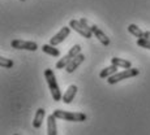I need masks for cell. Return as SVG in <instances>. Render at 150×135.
<instances>
[{
  "label": "cell",
  "instance_id": "30bf717a",
  "mask_svg": "<svg viewBox=\"0 0 150 135\" xmlns=\"http://www.w3.org/2000/svg\"><path fill=\"white\" fill-rule=\"evenodd\" d=\"M77 90H79V88H77L76 85H71V86L68 87V90L64 92V95H63L62 101H64L65 104H71L72 100L74 99V96H76Z\"/></svg>",
  "mask_w": 150,
  "mask_h": 135
},
{
  "label": "cell",
  "instance_id": "6da1fadb",
  "mask_svg": "<svg viewBox=\"0 0 150 135\" xmlns=\"http://www.w3.org/2000/svg\"><path fill=\"white\" fill-rule=\"evenodd\" d=\"M45 77H46V81H47L48 88H50V91H51V95H52V99L55 100V101H60V100L63 99V95H62V92H60L59 85H57L56 77H55L52 69H46Z\"/></svg>",
  "mask_w": 150,
  "mask_h": 135
},
{
  "label": "cell",
  "instance_id": "ac0fdd59",
  "mask_svg": "<svg viewBox=\"0 0 150 135\" xmlns=\"http://www.w3.org/2000/svg\"><path fill=\"white\" fill-rule=\"evenodd\" d=\"M137 44L140 45V47L142 48H148V50H150V41L146 38H138L137 39Z\"/></svg>",
  "mask_w": 150,
  "mask_h": 135
},
{
  "label": "cell",
  "instance_id": "277c9868",
  "mask_svg": "<svg viewBox=\"0 0 150 135\" xmlns=\"http://www.w3.org/2000/svg\"><path fill=\"white\" fill-rule=\"evenodd\" d=\"M79 53H81V45L74 44L73 47H72L71 50L68 51V53L65 55L64 57H62V59H60L59 61L56 62V69H64V68H67L69 62H71L72 60H73Z\"/></svg>",
  "mask_w": 150,
  "mask_h": 135
},
{
  "label": "cell",
  "instance_id": "44dd1931",
  "mask_svg": "<svg viewBox=\"0 0 150 135\" xmlns=\"http://www.w3.org/2000/svg\"><path fill=\"white\" fill-rule=\"evenodd\" d=\"M21 1H25V0H21Z\"/></svg>",
  "mask_w": 150,
  "mask_h": 135
},
{
  "label": "cell",
  "instance_id": "5bb4252c",
  "mask_svg": "<svg viewBox=\"0 0 150 135\" xmlns=\"http://www.w3.org/2000/svg\"><path fill=\"white\" fill-rule=\"evenodd\" d=\"M111 64L116 65V66H119V68H123V69L132 68V62L131 61L124 60V59H119V57H112V59H111Z\"/></svg>",
  "mask_w": 150,
  "mask_h": 135
},
{
  "label": "cell",
  "instance_id": "4fadbf2b",
  "mask_svg": "<svg viewBox=\"0 0 150 135\" xmlns=\"http://www.w3.org/2000/svg\"><path fill=\"white\" fill-rule=\"evenodd\" d=\"M117 68L119 66H116V65H114V64H111L110 66H107V68H105L102 71L99 73V77L100 78H103V79H107V78H110L111 76H114L115 73H117Z\"/></svg>",
  "mask_w": 150,
  "mask_h": 135
},
{
  "label": "cell",
  "instance_id": "52a82bcc",
  "mask_svg": "<svg viewBox=\"0 0 150 135\" xmlns=\"http://www.w3.org/2000/svg\"><path fill=\"white\" fill-rule=\"evenodd\" d=\"M69 33H71V27H68V26H64V27H62L59 31H57L56 34L52 36V38L50 39V44H52L56 47L57 44H60V43H63L65 41V39L69 36Z\"/></svg>",
  "mask_w": 150,
  "mask_h": 135
},
{
  "label": "cell",
  "instance_id": "e0dca14e",
  "mask_svg": "<svg viewBox=\"0 0 150 135\" xmlns=\"http://www.w3.org/2000/svg\"><path fill=\"white\" fill-rule=\"evenodd\" d=\"M0 65L5 69H9L13 66V61L9 59H5V57H0Z\"/></svg>",
  "mask_w": 150,
  "mask_h": 135
},
{
  "label": "cell",
  "instance_id": "7a4b0ae2",
  "mask_svg": "<svg viewBox=\"0 0 150 135\" xmlns=\"http://www.w3.org/2000/svg\"><path fill=\"white\" fill-rule=\"evenodd\" d=\"M54 116L59 120H64V121H69V122H83L86 120L85 113H81V112L62 111V109L54 111Z\"/></svg>",
  "mask_w": 150,
  "mask_h": 135
},
{
  "label": "cell",
  "instance_id": "ffe728a7",
  "mask_svg": "<svg viewBox=\"0 0 150 135\" xmlns=\"http://www.w3.org/2000/svg\"><path fill=\"white\" fill-rule=\"evenodd\" d=\"M144 38H146V39H149V41H150V31H145V34H144Z\"/></svg>",
  "mask_w": 150,
  "mask_h": 135
},
{
  "label": "cell",
  "instance_id": "ba28073f",
  "mask_svg": "<svg viewBox=\"0 0 150 135\" xmlns=\"http://www.w3.org/2000/svg\"><path fill=\"white\" fill-rule=\"evenodd\" d=\"M83 60H85V55L79 53L76 57H74L73 60H72L71 62H69V64H68V66L65 68V70H67V73H69V74H71V73H73V71L76 70V69L79 68L80 65H81L82 62H83Z\"/></svg>",
  "mask_w": 150,
  "mask_h": 135
},
{
  "label": "cell",
  "instance_id": "7c38bea8",
  "mask_svg": "<svg viewBox=\"0 0 150 135\" xmlns=\"http://www.w3.org/2000/svg\"><path fill=\"white\" fill-rule=\"evenodd\" d=\"M45 116H46V111L43 108H39L37 111L35 116H34V120H33V126L35 129H39L43 123V120H45Z\"/></svg>",
  "mask_w": 150,
  "mask_h": 135
},
{
  "label": "cell",
  "instance_id": "8fae6325",
  "mask_svg": "<svg viewBox=\"0 0 150 135\" xmlns=\"http://www.w3.org/2000/svg\"><path fill=\"white\" fill-rule=\"evenodd\" d=\"M47 135H57L56 117L54 116V113L47 117Z\"/></svg>",
  "mask_w": 150,
  "mask_h": 135
},
{
  "label": "cell",
  "instance_id": "8992f818",
  "mask_svg": "<svg viewBox=\"0 0 150 135\" xmlns=\"http://www.w3.org/2000/svg\"><path fill=\"white\" fill-rule=\"evenodd\" d=\"M12 48L16 50H26V51H37L38 50V44L35 42H28V41H21V39H14L11 43Z\"/></svg>",
  "mask_w": 150,
  "mask_h": 135
},
{
  "label": "cell",
  "instance_id": "3957f363",
  "mask_svg": "<svg viewBox=\"0 0 150 135\" xmlns=\"http://www.w3.org/2000/svg\"><path fill=\"white\" fill-rule=\"evenodd\" d=\"M140 74V70L136 68H129V69H125L123 71H117L115 73L114 76H111L110 78H107V82L110 85H115V83L123 81V79H127V78H132V77H136Z\"/></svg>",
  "mask_w": 150,
  "mask_h": 135
},
{
  "label": "cell",
  "instance_id": "5b68a950",
  "mask_svg": "<svg viewBox=\"0 0 150 135\" xmlns=\"http://www.w3.org/2000/svg\"><path fill=\"white\" fill-rule=\"evenodd\" d=\"M69 27L73 29L74 31H77L80 35L83 36V38H86V39H90L91 36H93V31H90L89 29H86L81 24L80 20H71V21H69Z\"/></svg>",
  "mask_w": 150,
  "mask_h": 135
},
{
  "label": "cell",
  "instance_id": "9a60e30c",
  "mask_svg": "<svg viewBox=\"0 0 150 135\" xmlns=\"http://www.w3.org/2000/svg\"><path fill=\"white\" fill-rule=\"evenodd\" d=\"M42 51L45 53L52 56V57H59L60 56V51L57 50V48H55V45H52V44H45L42 47Z\"/></svg>",
  "mask_w": 150,
  "mask_h": 135
},
{
  "label": "cell",
  "instance_id": "2e32d148",
  "mask_svg": "<svg viewBox=\"0 0 150 135\" xmlns=\"http://www.w3.org/2000/svg\"><path fill=\"white\" fill-rule=\"evenodd\" d=\"M128 31H129V33H131L133 36H136V38H144V34H145L140 27L137 26V25H134V24H131V25H129V26H128Z\"/></svg>",
  "mask_w": 150,
  "mask_h": 135
},
{
  "label": "cell",
  "instance_id": "d6986e66",
  "mask_svg": "<svg viewBox=\"0 0 150 135\" xmlns=\"http://www.w3.org/2000/svg\"><path fill=\"white\" fill-rule=\"evenodd\" d=\"M80 21H81V24H82V25H83V26H85L86 29H89V30L91 31V26H93V25H90V24H89V21H88V20H86V18H83V17H82V18L80 20Z\"/></svg>",
  "mask_w": 150,
  "mask_h": 135
},
{
  "label": "cell",
  "instance_id": "9c48e42d",
  "mask_svg": "<svg viewBox=\"0 0 150 135\" xmlns=\"http://www.w3.org/2000/svg\"><path fill=\"white\" fill-rule=\"evenodd\" d=\"M91 31H93V34L96 35V38H97L100 43H102L103 45H106V47H107V45L110 44V39H108V36L106 35V34L103 33V31L100 30V29L98 27V26L93 25V26H91Z\"/></svg>",
  "mask_w": 150,
  "mask_h": 135
}]
</instances>
